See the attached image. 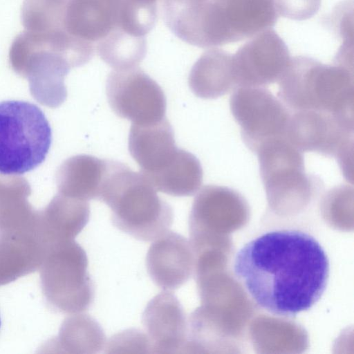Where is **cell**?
<instances>
[{
    "label": "cell",
    "mask_w": 354,
    "mask_h": 354,
    "mask_svg": "<svg viewBox=\"0 0 354 354\" xmlns=\"http://www.w3.org/2000/svg\"><path fill=\"white\" fill-rule=\"evenodd\" d=\"M109 160L91 155H78L68 159L59 171L61 189L73 198L100 200Z\"/></svg>",
    "instance_id": "cell-17"
},
{
    "label": "cell",
    "mask_w": 354,
    "mask_h": 354,
    "mask_svg": "<svg viewBox=\"0 0 354 354\" xmlns=\"http://www.w3.org/2000/svg\"><path fill=\"white\" fill-rule=\"evenodd\" d=\"M230 107L244 143L252 152L268 141L286 137L291 111L266 88H236Z\"/></svg>",
    "instance_id": "cell-8"
},
{
    "label": "cell",
    "mask_w": 354,
    "mask_h": 354,
    "mask_svg": "<svg viewBox=\"0 0 354 354\" xmlns=\"http://www.w3.org/2000/svg\"><path fill=\"white\" fill-rule=\"evenodd\" d=\"M143 175L157 192L174 196H187L194 194L200 188L203 171L200 161L194 154L178 149L165 167Z\"/></svg>",
    "instance_id": "cell-16"
},
{
    "label": "cell",
    "mask_w": 354,
    "mask_h": 354,
    "mask_svg": "<svg viewBox=\"0 0 354 354\" xmlns=\"http://www.w3.org/2000/svg\"><path fill=\"white\" fill-rule=\"evenodd\" d=\"M0 327H1V319H0Z\"/></svg>",
    "instance_id": "cell-22"
},
{
    "label": "cell",
    "mask_w": 354,
    "mask_h": 354,
    "mask_svg": "<svg viewBox=\"0 0 354 354\" xmlns=\"http://www.w3.org/2000/svg\"><path fill=\"white\" fill-rule=\"evenodd\" d=\"M290 59L286 43L274 30L257 34L233 55L237 88L278 83Z\"/></svg>",
    "instance_id": "cell-10"
},
{
    "label": "cell",
    "mask_w": 354,
    "mask_h": 354,
    "mask_svg": "<svg viewBox=\"0 0 354 354\" xmlns=\"http://www.w3.org/2000/svg\"><path fill=\"white\" fill-rule=\"evenodd\" d=\"M154 241L146 257L151 279L165 290L180 288L192 271L194 258L189 243L181 234L169 230Z\"/></svg>",
    "instance_id": "cell-13"
},
{
    "label": "cell",
    "mask_w": 354,
    "mask_h": 354,
    "mask_svg": "<svg viewBox=\"0 0 354 354\" xmlns=\"http://www.w3.org/2000/svg\"><path fill=\"white\" fill-rule=\"evenodd\" d=\"M188 84L203 99H215L237 88L233 55L214 48L205 52L192 66Z\"/></svg>",
    "instance_id": "cell-15"
},
{
    "label": "cell",
    "mask_w": 354,
    "mask_h": 354,
    "mask_svg": "<svg viewBox=\"0 0 354 354\" xmlns=\"http://www.w3.org/2000/svg\"><path fill=\"white\" fill-rule=\"evenodd\" d=\"M162 8L172 32L203 48L252 38L278 19L273 0H163Z\"/></svg>",
    "instance_id": "cell-2"
},
{
    "label": "cell",
    "mask_w": 354,
    "mask_h": 354,
    "mask_svg": "<svg viewBox=\"0 0 354 354\" xmlns=\"http://www.w3.org/2000/svg\"><path fill=\"white\" fill-rule=\"evenodd\" d=\"M52 129L43 111L21 100L0 102V174L21 175L46 159Z\"/></svg>",
    "instance_id": "cell-6"
},
{
    "label": "cell",
    "mask_w": 354,
    "mask_h": 354,
    "mask_svg": "<svg viewBox=\"0 0 354 354\" xmlns=\"http://www.w3.org/2000/svg\"><path fill=\"white\" fill-rule=\"evenodd\" d=\"M278 15L296 21L308 19L316 15L321 0H273Z\"/></svg>",
    "instance_id": "cell-20"
},
{
    "label": "cell",
    "mask_w": 354,
    "mask_h": 354,
    "mask_svg": "<svg viewBox=\"0 0 354 354\" xmlns=\"http://www.w3.org/2000/svg\"><path fill=\"white\" fill-rule=\"evenodd\" d=\"M133 15L131 0H66L64 25L105 61L145 39L136 35Z\"/></svg>",
    "instance_id": "cell-5"
},
{
    "label": "cell",
    "mask_w": 354,
    "mask_h": 354,
    "mask_svg": "<svg viewBox=\"0 0 354 354\" xmlns=\"http://www.w3.org/2000/svg\"><path fill=\"white\" fill-rule=\"evenodd\" d=\"M106 93L115 114L133 124H149L165 118L167 100L158 84L138 66L114 69Z\"/></svg>",
    "instance_id": "cell-9"
},
{
    "label": "cell",
    "mask_w": 354,
    "mask_h": 354,
    "mask_svg": "<svg viewBox=\"0 0 354 354\" xmlns=\"http://www.w3.org/2000/svg\"><path fill=\"white\" fill-rule=\"evenodd\" d=\"M352 127L338 118L320 111L291 112L286 137L301 151L337 158L353 145Z\"/></svg>",
    "instance_id": "cell-11"
},
{
    "label": "cell",
    "mask_w": 354,
    "mask_h": 354,
    "mask_svg": "<svg viewBox=\"0 0 354 354\" xmlns=\"http://www.w3.org/2000/svg\"><path fill=\"white\" fill-rule=\"evenodd\" d=\"M100 200L111 209L113 225L140 241H154L174 221L171 206L160 198L141 172L109 160Z\"/></svg>",
    "instance_id": "cell-4"
},
{
    "label": "cell",
    "mask_w": 354,
    "mask_h": 354,
    "mask_svg": "<svg viewBox=\"0 0 354 354\" xmlns=\"http://www.w3.org/2000/svg\"><path fill=\"white\" fill-rule=\"evenodd\" d=\"M278 84L279 98L291 112L324 111L354 127V79L349 66L297 56Z\"/></svg>",
    "instance_id": "cell-3"
},
{
    "label": "cell",
    "mask_w": 354,
    "mask_h": 354,
    "mask_svg": "<svg viewBox=\"0 0 354 354\" xmlns=\"http://www.w3.org/2000/svg\"><path fill=\"white\" fill-rule=\"evenodd\" d=\"M128 147L131 156L144 174L165 167L178 149L175 144L173 128L166 117L153 123H132Z\"/></svg>",
    "instance_id": "cell-14"
},
{
    "label": "cell",
    "mask_w": 354,
    "mask_h": 354,
    "mask_svg": "<svg viewBox=\"0 0 354 354\" xmlns=\"http://www.w3.org/2000/svg\"><path fill=\"white\" fill-rule=\"evenodd\" d=\"M233 271L252 301L279 317L311 308L328 285V256L311 234L276 230L246 243L236 254Z\"/></svg>",
    "instance_id": "cell-1"
},
{
    "label": "cell",
    "mask_w": 354,
    "mask_h": 354,
    "mask_svg": "<svg viewBox=\"0 0 354 354\" xmlns=\"http://www.w3.org/2000/svg\"><path fill=\"white\" fill-rule=\"evenodd\" d=\"M70 348L76 353L94 354L106 344V336L98 322L89 315H80L67 324Z\"/></svg>",
    "instance_id": "cell-18"
},
{
    "label": "cell",
    "mask_w": 354,
    "mask_h": 354,
    "mask_svg": "<svg viewBox=\"0 0 354 354\" xmlns=\"http://www.w3.org/2000/svg\"><path fill=\"white\" fill-rule=\"evenodd\" d=\"M142 319L151 342V353L184 352L187 341L185 314L171 292L165 290L151 299Z\"/></svg>",
    "instance_id": "cell-12"
},
{
    "label": "cell",
    "mask_w": 354,
    "mask_h": 354,
    "mask_svg": "<svg viewBox=\"0 0 354 354\" xmlns=\"http://www.w3.org/2000/svg\"><path fill=\"white\" fill-rule=\"evenodd\" d=\"M138 3H140L141 4L148 6H153L156 7V2L157 0H133Z\"/></svg>",
    "instance_id": "cell-21"
},
{
    "label": "cell",
    "mask_w": 354,
    "mask_h": 354,
    "mask_svg": "<svg viewBox=\"0 0 354 354\" xmlns=\"http://www.w3.org/2000/svg\"><path fill=\"white\" fill-rule=\"evenodd\" d=\"M106 353H149L151 346L147 335L136 329H129L114 335L107 342Z\"/></svg>",
    "instance_id": "cell-19"
},
{
    "label": "cell",
    "mask_w": 354,
    "mask_h": 354,
    "mask_svg": "<svg viewBox=\"0 0 354 354\" xmlns=\"http://www.w3.org/2000/svg\"><path fill=\"white\" fill-rule=\"evenodd\" d=\"M256 154L262 183L274 205L305 203L321 183L306 173L303 152L286 137L264 143Z\"/></svg>",
    "instance_id": "cell-7"
}]
</instances>
